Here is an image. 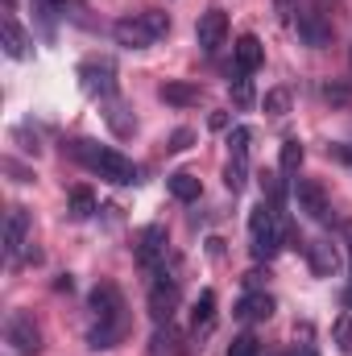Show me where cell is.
<instances>
[{
  "label": "cell",
  "mask_w": 352,
  "mask_h": 356,
  "mask_svg": "<svg viewBox=\"0 0 352 356\" xmlns=\"http://www.w3.org/2000/svg\"><path fill=\"white\" fill-rule=\"evenodd\" d=\"M108 120H112V129H116V133H133V129H137V120H125V116H120V108H116V112H108Z\"/></svg>",
  "instance_id": "30"
},
{
  "label": "cell",
  "mask_w": 352,
  "mask_h": 356,
  "mask_svg": "<svg viewBox=\"0 0 352 356\" xmlns=\"http://www.w3.org/2000/svg\"><path fill=\"white\" fill-rule=\"evenodd\" d=\"M249 141H253V129H249V124L228 129V154H232V158H245V154H249Z\"/></svg>",
  "instance_id": "22"
},
{
  "label": "cell",
  "mask_w": 352,
  "mask_h": 356,
  "mask_svg": "<svg viewBox=\"0 0 352 356\" xmlns=\"http://www.w3.org/2000/svg\"><path fill=\"white\" fill-rule=\"evenodd\" d=\"M249 236H253V257L257 261H269L278 249H282V224H278V207L273 203H257L253 216H249Z\"/></svg>",
  "instance_id": "4"
},
{
  "label": "cell",
  "mask_w": 352,
  "mask_h": 356,
  "mask_svg": "<svg viewBox=\"0 0 352 356\" xmlns=\"http://www.w3.org/2000/svg\"><path fill=\"white\" fill-rule=\"evenodd\" d=\"M166 245H170V236H166V228L162 224H150V228H141L137 232V261L145 269H154L158 273V266H162V257H166Z\"/></svg>",
  "instance_id": "7"
},
{
  "label": "cell",
  "mask_w": 352,
  "mask_h": 356,
  "mask_svg": "<svg viewBox=\"0 0 352 356\" xmlns=\"http://www.w3.org/2000/svg\"><path fill=\"white\" fill-rule=\"evenodd\" d=\"M88 311L95 319V327L88 332V344L91 348H112L120 327H125V298H120V290L112 282H99L88 294Z\"/></svg>",
  "instance_id": "1"
},
{
  "label": "cell",
  "mask_w": 352,
  "mask_h": 356,
  "mask_svg": "<svg viewBox=\"0 0 352 356\" xmlns=\"http://www.w3.org/2000/svg\"><path fill=\"white\" fill-rule=\"evenodd\" d=\"M332 336H336V348H340V353H352V311H349V315H340V319H336Z\"/></svg>",
  "instance_id": "26"
},
{
  "label": "cell",
  "mask_w": 352,
  "mask_h": 356,
  "mask_svg": "<svg viewBox=\"0 0 352 356\" xmlns=\"http://www.w3.org/2000/svg\"><path fill=\"white\" fill-rule=\"evenodd\" d=\"M71 154H75L83 166H91L99 178L116 182V186L137 182V166H133L120 149H108V145H95V141H75V145H71Z\"/></svg>",
  "instance_id": "2"
},
{
  "label": "cell",
  "mask_w": 352,
  "mask_h": 356,
  "mask_svg": "<svg viewBox=\"0 0 352 356\" xmlns=\"http://www.w3.org/2000/svg\"><path fill=\"white\" fill-rule=\"evenodd\" d=\"M237 99H241V104H249V99H253V88H249V75H237Z\"/></svg>",
  "instance_id": "31"
},
{
  "label": "cell",
  "mask_w": 352,
  "mask_h": 356,
  "mask_svg": "<svg viewBox=\"0 0 352 356\" xmlns=\"http://www.w3.org/2000/svg\"><path fill=\"white\" fill-rule=\"evenodd\" d=\"M207 129L224 133V129H228V112H211V116H207Z\"/></svg>",
  "instance_id": "32"
},
{
  "label": "cell",
  "mask_w": 352,
  "mask_h": 356,
  "mask_svg": "<svg viewBox=\"0 0 352 356\" xmlns=\"http://www.w3.org/2000/svg\"><path fill=\"white\" fill-rule=\"evenodd\" d=\"M303 141L298 137H286L282 141V175H298V166H303Z\"/></svg>",
  "instance_id": "19"
},
{
  "label": "cell",
  "mask_w": 352,
  "mask_h": 356,
  "mask_svg": "<svg viewBox=\"0 0 352 356\" xmlns=\"http://www.w3.org/2000/svg\"><path fill=\"white\" fill-rule=\"evenodd\" d=\"M232 54H237V75H253V71L265 63V46H262V38H257V33L237 38Z\"/></svg>",
  "instance_id": "13"
},
{
  "label": "cell",
  "mask_w": 352,
  "mask_h": 356,
  "mask_svg": "<svg viewBox=\"0 0 352 356\" xmlns=\"http://www.w3.org/2000/svg\"><path fill=\"white\" fill-rule=\"evenodd\" d=\"M245 182H249V166H245V158H228V166H224V186H228L232 195H241Z\"/></svg>",
  "instance_id": "20"
},
{
  "label": "cell",
  "mask_w": 352,
  "mask_h": 356,
  "mask_svg": "<svg viewBox=\"0 0 352 356\" xmlns=\"http://www.w3.org/2000/svg\"><path fill=\"white\" fill-rule=\"evenodd\" d=\"M262 108L269 112V116H286V112H290V91H286V88H273V91H265Z\"/></svg>",
  "instance_id": "24"
},
{
  "label": "cell",
  "mask_w": 352,
  "mask_h": 356,
  "mask_svg": "<svg viewBox=\"0 0 352 356\" xmlns=\"http://www.w3.org/2000/svg\"><path fill=\"white\" fill-rule=\"evenodd\" d=\"M175 307H178L175 277H158V282H154V290H150V315H154V323H158V327H162V323H170V319H175Z\"/></svg>",
  "instance_id": "11"
},
{
  "label": "cell",
  "mask_w": 352,
  "mask_h": 356,
  "mask_svg": "<svg viewBox=\"0 0 352 356\" xmlns=\"http://www.w3.org/2000/svg\"><path fill=\"white\" fill-rule=\"evenodd\" d=\"M91 211H95V195H91L88 186H75L71 191V216L75 220H88Z\"/></svg>",
  "instance_id": "23"
},
{
  "label": "cell",
  "mask_w": 352,
  "mask_h": 356,
  "mask_svg": "<svg viewBox=\"0 0 352 356\" xmlns=\"http://www.w3.org/2000/svg\"><path fill=\"white\" fill-rule=\"evenodd\" d=\"M79 79H83V91L88 95H99V99H112L116 95V67L108 58H91L79 67Z\"/></svg>",
  "instance_id": "6"
},
{
  "label": "cell",
  "mask_w": 352,
  "mask_h": 356,
  "mask_svg": "<svg viewBox=\"0 0 352 356\" xmlns=\"http://www.w3.org/2000/svg\"><path fill=\"white\" fill-rule=\"evenodd\" d=\"M0 46H4L8 58H29V38H25V29H21L13 17L0 21Z\"/></svg>",
  "instance_id": "16"
},
{
  "label": "cell",
  "mask_w": 352,
  "mask_h": 356,
  "mask_svg": "<svg viewBox=\"0 0 352 356\" xmlns=\"http://www.w3.org/2000/svg\"><path fill=\"white\" fill-rule=\"evenodd\" d=\"M344 241H349V261H352V220L344 224Z\"/></svg>",
  "instance_id": "34"
},
{
  "label": "cell",
  "mask_w": 352,
  "mask_h": 356,
  "mask_svg": "<svg viewBox=\"0 0 352 356\" xmlns=\"http://www.w3.org/2000/svg\"><path fill=\"white\" fill-rule=\"evenodd\" d=\"M67 4H71V0H33V13H38V17L46 21V29H50V25H54V17H58V13H67Z\"/></svg>",
  "instance_id": "25"
},
{
  "label": "cell",
  "mask_w": 352,
  "mask_h": 356,
  "mask_svg": "<svg viewBox=\"0 0 352 356\" xmlns=\"http://www.w3.org/2000/svg\"><path fill=\"white\" fill-rule=\"evenodd\" d=\"M344 307H349V311H352V290H349V294H344Z\"/></svg>",
  "instance_id": "36"
},
{
  "label": "cell",
  "mask_w": 352,
  "mask_h": 356,
  "mask_svg": "<svg viewBox=\"0 0 352 356\" xmlns=\"http://www.w3.org/2000/svg\"><path fill=\"white\" fill-rule=\"evenodd\" d=\"M191 141H195V133H191V129H178L166 149H170V154H182V149H191Z\"/></svg>",
  "instance_id": "28"
},
{
  "label": "cell",
  "mask_w": 352,
  "mask_h": 356,
  "mask_svg": "<svg viewBox=\"0 0 352 356\" xmlns=\"http://www.w3.org/2000/svg\"><path fill=\"white\" fill-rule=\"evenodd\" d=\"M162 99H166V104H178V108H186V104H199L203 91L195 88V83H162Z\"/></svg>",
  "instance_id": "18"
},
{
  "label": "cell",
  "mask_w": 352,
  "mask_h": 356,
  "mask_svg": "<svg viewBox=\"0 0 352 356\" xmlns=\"http://www.w3.org/2000/svg\"><path fill=\"white\" fill-rule=\"evenodd\" d=\"M228 356H262V344H257V336H237L232 344H228Z\"/></svg>",
  "instance_id": "27"
},
{
  "label": "cell",
  "mask_w": 352,
  "mask_h": 356,
  "mask_svg": "<svg viewBox=\"0 0 352 356\" xmlns=\"http://www.w3.org/2000/svg\"><path fill=\"white\" fill-rule=\"evenodd\" d=\"M4 344H8L13 353H38V348H42V332H38L33 315L13 311V315L4 319Z\"/></svg>",
  "instance_id": "5"
},
{
  "label": "cell",
  "mask_w": 352,
  "mask_h": 356,
  "mask_svg": "<svg viewBox=\"0 0 352 356\" xmlns=\"http://www.w3.org/2000/svg\"><path fill=\"white\" fill-rule=\"evenodd\" d=\"M166 33H170V17L166 13H133V17H120L112 25V38L125 50H145V46H154Z\"/></svg>",
  "instance_id": "3"
},
{
  "label": "cell",
  "mask_w": 352,
  "mask_h": 356,
  "mask_svg": "<svg viewBox=\"0 0 352 356\" xmlns=\"http://www.w3.org/2000/svg\"><path fill=\"white\" fill-rule=\"evenodd\" d=\"M166 186H170V195L182 199V203H195V199H199V191H203V186H199V178L186 175V170H175V175L166 178Z\"/></svg>",
  "instance_id": "17"
},
{
  "label": "cell",
  "mask_w": 352,
  "mask_h": 356,
  "mask_svg": "<svg viewBox=\"0 0 352 356\" xmlns=\"http://www.w3.org/2000/svg\"><path fill=\"white\" fill-rule=\"evenodd\" d=\"M323 95H328V99H336V104H344V99H349V88H344V83H336V88L328 83V88H323Z\"/></svg>",
  "instance_id": "33"
},
{
  "label": "cell",
  "mask_w": 352,
  "mask_h": 356,
  "mask_svg": "<svg viewBox=\"0 0 352 356\" xmlns=\"http://www.w3.org/2000/svg\"><path fill=\"white\" fill-rule=\"evenodd\" d=\"M294 356H315V348H311V344H303V348H298Z\"/></svg>",
  "instance_id": "35"
},
{
  "label": "cell",
  "mask_w": 352,
  "mask_h": 356,
  "mask_svg": "<svg viewBox=\"0 0 352 356\" xmlns=\"http://www.w3.org/2000/svg\"><path fill=\"white\" fill-rule=\"evenodd\" d=\"M303 253H307V266H311L315 277H336V269H340V249H336L328 236L307 241V245H303Z\"/></svg>",
  "instance_id": "10"
},
{
  "label": "cell",
  "mask_w": 352,
  "mask_h": 356,
  "mask_svg": "<svg viewBox=\"0 0 352 356\" xmlns=\"http://www.w3.org/2000/svg\"><path fill=\"white\" fill-rule=\"evenodd\" d=\"M25 236H29V216L25 207H8V220H4V253L17 257L25 249Z\"/></svg>",
  "instance_id": "14"
},
{
  "label": "cell",
  "mask_w": 352,
  "mask_h": 356,
  "mask_svg": "<svg viewBox=\"0 0 352 356\" xmlns=\"http://www.w3.org/2000/svg\"><path fill=\"white\" fill-rule=\"evenodd\" d=\"M269 315H273V298H269L265 290H249V294L237 302V319H241V323H262Z\"/></svg>",
  "instance_id": "15"
},
{
  "label": "cell",
  "mask_w": 352,
  "mask_h": 356,
  "mask_svg": "<svg viewBox=\"0 0 352 356\" xmlns=\"http://www.w3.org/2000/svg\"><path fill=\"white\" fill-rule=\"evenodd\" d=\"M273 8H278V21H282V25H290V21H294V13H298V0H273Z\"/></svg>",
  "instance_id": "29"
},
{
  "label": "cell",
  "mask_w": 352,
  "mask_h": 356,
  "mask_svg": "<svg viewBox=\"0 0 352 356\" xmlns=\"http://www.w3.org/2000/svg\"><path fill=\"white\" fill-rule=\"evenodd\" d=\"M298 38L307 42V46H328L332 42V25H328V13L323 8H311V13H303L298 17Z\"/></svg>",
  "instance_id": "12"
},
{
  "label": "cell",
  "mask_w": 352,
  "mask_h": 356,
  "mask_svg": "<svg viewBox=\"0 0 352 356\" xmlns=\"http://www.w3.org/2000/svg\"><path fill=\"white\" fill-rule=\"evenodd\" d=\"M224 38H228V17H224L220 8H207V13L199 17V25H195L199 50H203V54H216V50L224 46Z\"/></svg>",
  "instance_id": "9"
},
{
  "label": "cell",
  "mask_w": 352,
  "mask_h": 356,
  "mask_svg": "<svg viewBox=\"0 0 352 356\" xmlns=\"http://www.w3.org/2000/svg\"><path fill=\"white\" fill-rule=\"evenodd\" d=\"M191 319H195V327H211V319H216V294H211V290H203V294H199V302H195Z\"/></svg>",
  "instance_id": "21"
},
{
  "label": "cell",
  "mask_w": 352,
  "mask_h": 356,
  "mask_svg": "<svg viewBox=\"0 0 352 356\" xmlns=\"http://www.w3.org/2000/svg\"><path fill=\"white\" fill-rule=\"evenodd\" d=\"M294 199H298V211H307L315 224H323L332 216V203H328V191L315 182V178H298L294 182Z\"/></svg>",
  "instance_id": "8"
}]
</instances>
